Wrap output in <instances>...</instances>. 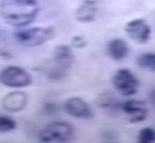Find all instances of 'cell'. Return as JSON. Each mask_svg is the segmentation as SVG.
<instances>
[{
  "label": "cell",
  "instance_id": "5bb4252c",
  "mask_svg": "<svg viewBox=\"0 0 155 143\" xmlns=\"http://www.w3.org/2000/svg\"><path fill=\"white\" fill-rule=\"evenodd\" d=\"M137 64L140 68L147 69L150 72H155V53H143L138 58Z\"/></svg>",
  "mask_w": 155,
  "mask_h": 143
},
{
  "label": "cell",
  "instance_id": "4fadbf2b",
  "mask_svg": "<svg viewBox=\"0 0 155 143\" xmlns=\"http://www.w3.org/2000/svg\"><path fill=\"white\" fill-rule=\"evenodd\" d=\"M96 104L99 108L109 111L111 114H118L119 111H121V109H120L121 102L113 94H111L109 92H103L97 96Z\"/></svg>",
  "mask_w": 155,
  "mask_h": 143
},
{
  "label": "cell",
  "instance_id": "277c9868",
  "mask_svg": "<svg viewBox=\"0 0 155 143\" xmlns=\"http://www.w3.org/2000/svg\"><path fill=\"white\" fill-rule=\"evenodd\" d=\"M0 83L12 89L29 87L33 83L31 75L19 66H7L0 71Z\"/></svg>",
  "mask_w": 155,
  "mask_h": 143
},
{
  "label": "cell",
  "instance_id": "6da1fadb",
  "mask_svg": "<svg viewBox=\"0 0 155 143\" xmlns=\"http://www.w3.org/2000/svg\"><path fill=\"white\" fill-rule=\"evenodd\" d=\"M39 11V0H0V16L15 28H25L31 25Z\"/></svg>",
  "mask_w": 155,
  "mask_h": 143
},
{
  "label": "cell",
  "instance_id": "9a60e30c",
  "mask_svg": "<svg viewBox=\"0 0 155 143\" xmlns=\"http://www.w3.org/2000/svg\"><path fill=\"white\" fill-rule=\"evenodd\" d=\"M68 72H69V69H65V68H63L61 66L55 64L54 67L47 69L46 74L47 76L50 80H53V81H62V80H64L68 76Z\"/></svg>",
  "mask_w": 155,
  "mask_h": 143
},
{
  "label": "cell",
  "instance_id": "30bf717a",
  "mask_svg": "<svg viewBox=\"0 0 155 143\" xmlns=\"http://www.w3.org/2000/svg\"><path fill=\"white\" fill-rule=\"evenodd\" d=\"M97 12H98V4L96 0H83L81 5L76 8L74 18L77 23L89 24L96 19Z\"/></svg>",
  "mask_w": 155,
  "mask_h": 143
},
{
  "label": "cell",
  "instance_id": "9c48e42d",
  "mask_svg": "<svg viewBox=\"0 0 155 143\" xmlns=\"http://www.w3.org/2000/svg\"><path fill=\"white\" fill-rule=\"evenodd\" d=\"M28 104V95L27 93L21 90L9 92L1 99V107L4 110L8 113H20Z\"/></svg>",
  "mask_w": 155,
  "mask_h": 143
},
{
  "label": "cell",
  "instance_id": "ac0fdd59",
  "mask_svg": "<svg viewBox=\"0 0 155 143\" xmlns=\"http://www.w3.org/2000/svg\"><path fill=\"white\" fill-rule=\"evenodd\" d=\"M58 110L57 108V104L53 103V102H48L46 103L43 107H42V114L45 115H48V116H51V115H55Z\"/></svg>",
  "mask_w": 155,
  "mask_h": 143
},
{
  "label": "cell",
  "instance_id": "52a82bcc",
  "mask_svg": "<svg viewBox=\"0 0 155 143\" xmlns=\"http://www.w3.org/2000/svg\"><path fill=\"white\" fill-rule=\"evenodd\" d=\"M125 32L127 34V37L134 42L143 45L148 42V40L150 39V34L152 30L150 26L145 19H134L128 21L125 26Z\"/></svg>",
  "mask_w": 155,
  "mask_h": 143
},
{
  "label": "cell",
  "instance_id": "ffe728a7",
  "mask_svg": "<svg viewBox=\"0 0 155 143\" xmlns=\"http://www.w3.org/2000/svg\"><path fill=\"white\" fill-rule=\"evenodd\" d=\"M148 100H149V102L155 107V89H152V90L149 92V94H148Z\"/></svg>",
  "mask_w": 155,
  "mask_h": 143
},
{
  "label": "cell",
  "instance_id": "e0dca14e",
  "mask_svg": "<svg viewBox=\"0 0 155 143\" xmlns=\"http://www.w3.org/2000/svg\"><path fill=\"white\" fill-rule=\"evenodd\" d=\"M16 126L18 124H16L15 120L5 116V115H0V134L13 131L16 129Z\"/></svg>",
  "mask_w": 155,
  "mask_h": 143
},
{
  "label": "cell",
  "instance_id": "7c38bea8",
  "mask_svg": "<svg viewBox=\"0 0 155 143\" xmlns=\"http://www.w3.org/2000/svg\"><path fill=\"white\" fill-rule=\"evenodd\" d=\"M106 52H107V55L112 60L123 61L128 55L130 47H128V44L124 39L116 38V39H112L111 41H109L107 47H106Z\"/></svg>",
  "mask_w": 155,
  "mask_h": 143
},
{
  "label": "cell",
  "instance_id": "d6986e66",
  "mask_svg": "<svg viewBox=\"0 0 155 143\" xmlns=\"http://www.w3.org/2000/svg\"><path fill=\"white\" fill-rule=\"evenodd\" d=\"M86 46V40L82 35H75L71 38V47L84 48Z\"/></svg>",
  "mask_w": 155,
  "mask_h": 143
},
{
  "label": "cell",
  "instance_id": "8fae6325",
  "mask_svg": "<svg viewBox=\"0 0 155 143\" xmlns=\"http://www.w3.org/2000/svg\"><path fill=\"white\" fill-rule=\"evenodd\" d=\"M53 61L65 69H70L74 61H75L71 46L57 45L53 51Z\"/></svg>",
  "mask_w": 155,
  "mask_h": 143
},
{
  "label": "cell",
  "instance_id": "8992f818",
  "mask_svg": "<svg viewBox=\"0 0 155 143\" xmlns=\"http://www.w3.org/2000/svg\"><path fill=\"white\" fill-rule=\"evenodd\" d=\"M63 109L70 116L76 117V119L92 120L94 117V114L90 104L84 99L78 97V96H72V97L67 99L63 103Z\"/></svg>",
  "mask_w": 155,
  "mask_h": 143
},
{
  "label": "cell",
  "instance_id": "ba28073f",
  "mask_svg": "<svg viewBox=\"0 0 155 143\" xmlns=\"http://www.w3.org/2000/svg\"><path fill=\"white\" fill-rule=\"evenodd\" d=\"M120 109L130 123H140L147 119L148 110L145 102L139 100H127L121 102Z\"/></svg>",
  "mask_w": 155,
  "mask_h": 143
},
{
  "label": "cell",
  "instance_id": "7a4b0ae2",
  "mask_svg": "<svg viewBox=\"0 0 155 143\" xmlns=\"http://www.w3.org/2000/svg\"><path fill=\"white\" fill-rule=\"evenodd\" d=\"M75 137L74 126L65 121H54L47 124L39 133L38 140L41 143H67Z\"/></svg>",
  "mask_w": 155,
  "mask_h": 143
},
{
  "label": "cell",
  "instance_id": "3957f363",
  "mask_svg": "<svg viewBox=\"0 0 155 143\" xmlns=\"http://www.w3.org/2000/svg\"><path fill=\"white\" fill-rule=\"evenodd\" d=\"M55 31L51 27H31L20 28L14 33L15 40L26 47H39L48 41L53 40Z\"/></svg>",
  "mask_w": 155,
  "mask_h": 143
},
{
  "label": "cell",
  "instance_id": "5b68a950",
  "mask_svg": "<svg viewBox=\"0 0 155 143\" xmlns=\"http://www.w3.org/2000/svg\"><path fill=\"white\" fill-rule=\"evenodd\" d=\"M112 85L117 92L123 96H133L138 93L140 82L137 75L127 68H121L113 74Z\"/></svg>",
  "mask_w": 155,
  "mask_h": 143
},
{
  "label": "cell",
  "instance_id": "2e32d148",
  "mask_svg": "<svg viewBox=\"0 0 155 143\" xmlns=\"http://www.w3.org/2000/svg\"><path fill=\"white\" fill-rule=\"evenodd\" d=\"M139 143H153L155 142V129L152 127H145L140 129L137 137Z\"/></svg>",
  "mask_w": 155,
  "mask_h": 143
}]
</instances>
